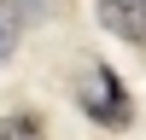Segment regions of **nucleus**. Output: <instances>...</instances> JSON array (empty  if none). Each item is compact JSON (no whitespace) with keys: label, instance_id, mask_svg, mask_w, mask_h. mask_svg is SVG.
I'll list each match as a JSON object with an SVG mask.
<instances>
[{"label":"nucleus","instance_id":"obj_1","mask_svg":"<svg viewBox=\"0 0 146 140\" xmlns=\"http://www.w3.org/2000/svg\"><path fill=\"white\" fill-rule=\"evenodd\" d=\"M76 105H82L100 128H129V123H135V99H129L123 76H117L111 64H88V70H82V82H76Z\"/></svg>","mask_w":146,"mask_h":140},{"label":"nucleus","instance_id":"obj_5","mask_svg":"<svg viewBox=\"0 0 146 140\" xmlns=\"http://www.w3.org/2000/svg\"><path fill=\"white\" fill-rule=\"evenodd\" d=\"M12 53H18V23H12L6 12H0V64H6Z\"/></svg>","mask_w":146,"mask_h":140},{"label":"nucleus","instance_id":"obj_2","mask_svg":"<svg viewBox=\"0 0 146 140\" xmlns=\"http://www.w3.org/2000/svg\"><path fill=\"white\" fill-rule=\"evenodd\" d=\"M100 23L117 35V41L146 47V0H100Z\"/></svg>","mask_w":146,"mask_h":140},{"label":"nucleus","instance_id":"obj_4","mask_svg":"<svg viewBox=\"0 0 146 140\" xmlns=\"http://www.w3.org/2000/svg\"><path fill=\"white\" fill-rule=\"evenodd\" d=\"M0 140H47V128L29 111H18V117H0Z\"/></svg>","mask_w":146,"mask_h":140},{"label":"nucleus","instance_id":"obj_3","mask_svg":"<svg viewBox=\"0 0 146 140\" xmlns=\"http://www.w3.org/2000/svg\"><path fill=\"white\" fill-rule=\"evenodd\" d=\"M0 12L23 29V23H47V18L58 12V0H0Z\"/></svg>","mask_w":146,"mask_h":140}]
</instances>
